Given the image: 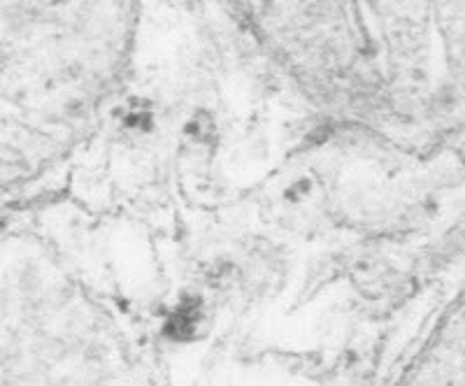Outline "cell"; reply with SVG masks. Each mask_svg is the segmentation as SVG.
Wrapping results in <instances>:
<instances>
[{"mask_svg":"<svg viewBox=\"0 0 465 386\" xmlns=\"http://www.w3.org/2000/svg\"><path fill=\"white\" fill-rule=\"evenodd\" d=\"M126 128H131V131H142L147 133L151 131V124H154V119H151V110H138V107H131L126 115Z\"/></svg>","mask_w":465,"mask_h":386,"instance_id":"cell-2","label":"cell"},{"mask_svg":"<svg viewBox=\"0 0 465 386\" xmlns=\"http://www.w3.org/2000/svg\"><path fill=\"white\" fill-rule=\"evenodd\" d=\"M200 324H203V300L200 298H184L165 319L163 331L170 340H191Z\"/></svg>","mask_w":465,"mask_h":386,"instance_id":"cell-1","label":"cell"}]
</instances>
